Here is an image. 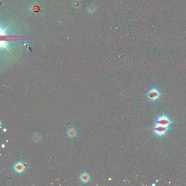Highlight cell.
<instances>
[{
	"mask_svg": "<svg viewBox=\"0 0 186 186\" xmlns=\"http://www.w3.org/2000/svg\"><path fill=\"white\" fill-rule=\"evenodd\" d=\"M160 93L156 88L150 90L147 94V98L152 101H156L160 96Z\"/></svg>",
	"mask_w": 186,
	"mask_h": 186,
	"instance_id": "cell-1",
	"label": "cell"
},
{
	"mask_svg": "<svg viewBox=\"0 0 186 186\" xmlns=\"http://www.w3.org/2000/svg\"><path fill=\"white\" fill-rule=\"evenodd\" d=\"M168 127H165L162 125L156 124V126L154 127L153 130L157 135L158 136H162L164 135L168 131Z\"/></svg>",
	"mask_w": 186,
	"mask_h": 186,
	"instance_id": "cell-2",
	"label": "cell"
},
{
	"mask_svg": "<svg viewBox=\"0 0 186 186\" xmlns=\"http://www.w3.org/2000/svg\"><path fill=\"white\" fill-rule=\"evenodd\" d=\"M171 123V120H170V118L167 116L163 115L158 118L156 124L162 125L165 127H169Z\"/></svg>",
	"mask_w": 186,
	"mask_h": 186,
	"instance_id": "cell-3",
	"label": "cell"
},
{
	"mask_svg": "<svg viewBox=\"0 0 186 186\" xmlns=\"http://www.w3.org/2000/svg\"><path fill=\"white\" fill-rule=\"evenodd\" d=\"M14 170L16 172L18 173H22L24 172L25 170V167L22 162H19L18 163H16L14 166Z\"/></svg>",
	"mask_w": 186,
	"mask_h": 186,
	"instance_id": "cell-4",
	"label": "cell"
},
{
	"mask_svg": "<svg viewBox=\"0 0 186 186\" xmlns=\"http://www.w3.org/2000/svg\"><path fill=\"white\" fill-rule=\"evenodd\" d=\"M79 179H80L81 182L86 183L89 182L90 180V176L88 173L83 172L79 176Z\"/></svg>",
	"mask_w": 186,
	"mask_h": 186,
	"instance_id": "cell-5",
	"label": "cell"
},
{
	"mask_svg": "<svg viewBox=\"0 0 186 186\" xmlns=\"http://www.w3.org/2000/svg\"><path fill=\"white\" fill-rule=\"evenodd\" d=\"M67 136H68L69 138H74L76 137L77 133L76 129H74L73 128H71L67 130Z\"/></svg>",
	"mask_w": 186,
	"mask_h": 186,
	"instance_id": "cell-6",
	"label": "cell"
},
{
	"mask_svg": "<svg viewBox=\"0 0 186 186\" xmlns=\"http://www.w3.org/2000/svg\"><path fill=\"white\" fill-rule=\"evenodd\" d=\"M32 138H33V140L35 141V142H38L41 140V134L38 133H34L33 135V137H32Z\"/></svg>",
	"mask_w": 186,
	"mask_h": 186,
	"instance_id": "cell-7",
	"label": "cell"
},
{
	"mask_svg": "<svg viewBox=\"0 0 186 186\" xmlns=\"http://www.w3.org/2000/svg\"><path fill=\"white\" fill-rule=\"evenodd\" d=\"M94 9H95V8L94 7V6H93V5L90 6L89 8V10H90L91 12H92L93 10H94Z\"/></svg>",
	"mask_w": 186,
	"mask_h": 186,
	"instance_id": "cell-8",
	"label": "cell"
}]
</instances>
